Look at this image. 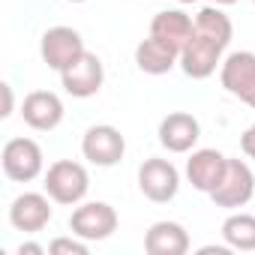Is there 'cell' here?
Listing matches in <instances>:
<instances>
[{"instance_id":"1","label":"cell","mask_w":255,"mask_h":255,"mask_svg":"<svg viewBox=\"0 0 255 255\" xmlns=\"http://www.w3.org/2000/svg\"><path fill=\"white\" fill-rule=\"evenodd\" d=\"M45 192L51 195L54 204H66V207H75L84 201L87 189H90V174L81 162H72V159H57L48 165L45 171Z\"/></svg>"},{"instance_id":"2","label":"cell","mask_w":255,"mask_h":255,"mask_svg":"<svg viewBox=\"0 0 255 255\" xmlns=\"http://www.w3.org/2000/svg\"><path fill=\"white\" fill-rule=\"evenodd\" d=\"M117 222H120L117 219V210L108 201H84V204H75V210L69 216L72 234H78L87 243L108 240L117 231Z\"/></svg>"},{"instance_id":"3","label":"cell","mask_w":255,"mask_h":255,"mask_svg":"<svg viewBox=\"0 0 255 255\" xmlns=\"http://www.w3.org/2000/svg\"><path fill=\"white\" fill-rule=\"evenodd\" d=\"M0 165H3V174L9 180L30 183L42 174L45 156H42V147L33 138H9L3 144V153H0Z\"/></svg>"},{"instance_id":"4","label":"cell","mask_w":255,"mask_h":255,"mask_svg":"<svg viewBox=\"0 0 255 255\" xmlns=\"http://www.w3.org/2000/svg\"><path fill=\"white\" fill-rule=\"evenodd\" d=\"M252 195H255V174H252V168L243 159H228L219 186L210 192L213 204L222 207V210H237V207H246L252 201Z\"/></svg>"},{"instance_id":"5","label":"cell","mask_w":255,"mask_h":255,"mask_svg":"<svg viewBox=\"0 0 255 255\" xmlns=\"http://www.w3.org/2000/svg\"><path fill=\"white\" fill-rule=\"evenodd\" d=\"M84 39L75 27H66V24H57V27H48L39 39V54L45 60L48 69L54 72H63L69 63H75L81 54H84Z\"/></svg>"},{"instance_id":"6","label":"cell","mask_w":255,"mask_h":255,"mask_svg":"<svg viewBox=\"0 0 255 255\" xmlns=\"http://www.w3.org/2000/svg\"><path fill=\"white\" fill-rule=\"evenodd\" d=\"M138 189L153 204H168L177 195V189H180V171L174 168L171 159L150 156L138 168Z\"/></svg>"},{"instance_id":"7","label":"cell","mask_w":255,"mask_h":255,"mask_svg":"<svg viewBox=\"0 0 255 255\" xmlns=\"http://www.w3.org/2000/svg\"><path fill=\"white\" fill-rule=\"evenodd\" d=\"M81 153L90 165H99V168H111L123 159L126 153V138L120 135L117 126H108V123H96L84 132L81 138Z\"/></svg>"},{"instance_id":"8","label":"cell","mask_w":255,"mask_h":255,"mask_svg":"<svg viewBox=\"0 0 255 255\" xmlns=\"http://www.w3.org/2000/svg\"><path fill=\"white\" fill-rule=\"evenodd\" d=\"M219 81L231 96L255 108V54L252 51H231L219 66Z\"/></svg>"},{"instance_id":"9","label":"cell","mask_w":255,"mask_h":255,"mask_svg":"<svg viewBox=\"0 0 255 255\" xmlns=\"http://www.w3.org/2000/svg\"><path fill=\"white\" fill-rule=\"evenodd\" d=\"M102 81H105V66L102 60L93 54V51H84L75 63H69L63 72H60V84L69 96L75 99H90L102 90Z\"/></svg>"},{"instance_id":"10","label":"cell","mask_w":255,"mask_h":255,"mask_svg":"<svg viewBox=\"0 0 255 255\" xmlns=\"http://www.w3.org/2000/svg\"><path fill=\"white\" fill-rule=\"evenodd\" d=\"M222 51H225V45H219L216 39L192 30L189 42L180 51V69L189 78H198V81L201 78H210L216 72V66H222Z\"/></svg>"},{"instance_id":"11","label":"cell","mask_w":255,"mask_h":255,"mask_svg":"<svg viewBox=\"0 0 255 255\" xmlns=\"http://www.w3.org/2000/svg\"><path fill=\"white\" fill-rule=\"evenodd\" d=\"M51 222V195L45 192H21L9 204V225L24 234H36Z\"/></svg>"},{"instance_id":"12","label":"cell","mask_w":255,"mask_h":255,"mask_svg":"<svg viewBox=\"0 0 255 255\" xmlns=\"http://www.w3.org/2000/svg\"><path fill=\"white\" fill-rule=\"evenodd\" d=\"M201 138V123L189 111H171L159 123V144L168 153H189Z\"/></svg>"},{"instance_id":"13","label":"cell","mask_w":255,"mask_h":255,"mask_svg":"<svg viewBox=\"0 0 255 255\" xmlns=\"http://www.w3.org/2000/svg\"><path fill=\"white\" fill-rule=\"evenodd\" d=\"M21 117L30 129L36 132H51L63 123V102L51 90H33L21 102Z\"/></svg>"},{"instance_id":"14","label":"cell","mask_w":255,"mask_h":255,"mask_svg":"<svg viewBox=\"0 0 255 255\" xmlns=\"http://www.w3.org/2000/svg\"><path fill=\"white\" fill-rule=\"evenodd\" d=\"M225 165H228V156L213 150V147H201V150H192V156L186 159V180L192 183V189L198 192H213L225 174Z\"/></svg>"},{"instance_id":"15","label":"cell","mask_w":255,"mask_h":255,"mask_svg":"<svg viewBox=\"0 0 255 255\" xmlns=\"http://www.w3.org/2000/svg\"><path fill=\"white\" fill-rule=\"evenodd\" d=\"M144 252L147 255H186L189 252V234L180 222L159 219L144 234Z\"/></svg>"},{"instance_id":"16","label":"cell","mask_w":255,"mask_h":255,"mask_svg":"<svg viewBox=\"0 0 255 255\" xmlns=\"http://www.w3.org/2000/svg\"><path fill=\"white\" fill-rule=\"evenodd\" d=\"M135 63L147 75H165L180 63V48H174L171 42H165L159 36H147L135 48Z\"/></svg>"},{"instance_id":"17","label":"cell","mask_w":255,"mask_h":255,"mask_svg":"<svg viewBox=\"0 0 255 255\" xmlns=\"http://www.w3.org/2000/svg\"><path fill=\"white\" fill-rule=\"evenodd\" d=\"M192 30H195V21H192L183 9H162V12H156L153 21H150V36H159V39L171 42V45L180 48V51H183V45L189 42Z\"/></svg>"},{"instance_id":"18","label":"cell","mask_w":255,"mask_h":255,"mask_svg":"<svg viewBox=\"0 0 255 255\" xmlns=\"http://www.w3.org/2000/svg\"><path fill=\"white\" fill-rule=\"evenodd\" d=\"M222 240L237 252H255V216L252 213H231L222 222Z\"/></svg>"},{"instance_id":"19","label":"cell","mask_w":255,"mask_h":255,"mask_svg":"<svg viewBox=\"0 0 255 255\" xmlns=\"http://www.w3.org/2000/svg\"><path fill=\"white\" fill-rule=\"evenodd\" d=\"M195 30L204 33V36H210V39H216V42L225 45V48H228V42H231V36H234L231 18H228L219 6H204V9H198V15H195Z\"/></svg>"},{"instance_id":"20","label":"cell","mask_w":255,"mask_h":255,"mask_svg":"<svg viewBox=\"0 0 255 255\" xmlns=\"http://www.w3.org/2000/svg\"><path fill=\"white\" fill-rule=\"evenodd\" d=\"M48 255H87V240H81L78 234H72V237H54L48 243Z\"/></svg>"},{"instance_id":"21","label":"cell","mask_w":255,"mask_h":255,"mask_svg":"<svg viewBox=\"0 0 255 255\" xmlns=\"http://www.w3.org/2000/svg\"><path fill=\"white\" fill-rule=\"evenodd\" d=\"M240 147H243V153H246L249 159H255V123L240 135Z\"/></svg>"},{"instance_id":"22","label":"cell","mask_w":255,"mask_h":255,"mask_svg":"<svg viewBox=\"0 0 255 255\" xmlns=\"http://www.w3.org/2000/svg\"><path fill=\"white\" fill-rule=\"evenodd\" d=\"M0 93H3V111H0V117H9L12 114V87L0 84Z\"/></svg>"},{"instance_id":"23","label":"cell","mask_w":255,"mask_h":255,"mask_svg":"<svg viewBox=\"0 0 255 255\" xmlns=\"http://www.w3.org/2000/svg\"><path fill=\"white\" fill-rule=\"evenodd\" d=\"M18 252L21 255H42V252H48L45 246H39V243H21L18 246Z\"/></svg>"},{"instance_id":"24","label":"cell","mask_w":255,"mask_h":255,"mask_svg":"<svg viewBox=\"0 0 255 255\" xmlns=\"http://www.w3.org/2000/svg\"><path fill=\"white\" fill-rule=\"evenodd\" d=\"M216 6H231V3H237V0H213Z\"/></svg>"},{"instance_id":"25","label":"cell","mask_w":255,"mask_h":255,"mask_svg":"<svg viewBox=\"0 0 255 255\" xmlns=\"http://www.w3.org/2000/svg\"><path fill=\"white\" fill-rule=\"evenodd\" d=\"M177 3H198V0H177Z\"/></svg>"},{"instance_id":"26","label":"cell","mask_w":255,"mask_h":255,"mask_svg":"<svg viewBox=\"0 0 255 255\" xmlns=\"http://www.w3.org/2000/svg\"><path fill=\"white\" fill-rule=\"evenodd\" d=\"M69 3H84V0H69Z\"/></svg>"},{"instance_id":"27","label":"cell","mask_w":255,"mask_h":255,"mask_svg":"<svg viewBox=\"0 0 255 255\" xmlns=\"http://www.w3.org/2000/svg\"><path fill=\"white\" fill-rule=\"evenodd\" d=\"M252 3H255V0H252Z\"/></svg>"}]
</instances>
